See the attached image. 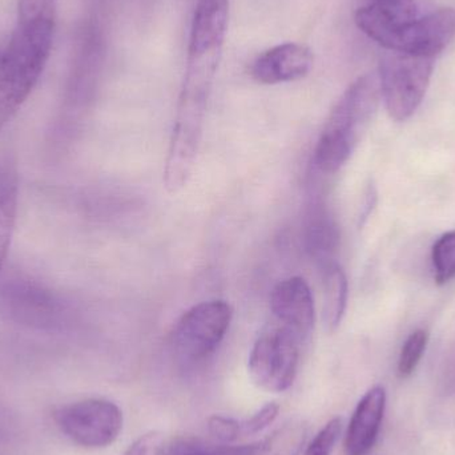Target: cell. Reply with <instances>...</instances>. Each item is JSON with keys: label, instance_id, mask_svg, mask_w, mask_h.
Listing matches in <instances>:
<instances>
[{"label": "cell", "instance_id": "cell-6", "mask_svg": "<svg viewBox=\"0 0 455 455\" xmlns=\"http://www.w3.org/2000/svg\"><path fill=\"white\" fill-rule=\"evenodd\" d=\"M53 419L64 435L76 445L101 449L112 445L123 429V413L111 401H79L56 409Z\"/></svg>", "mask_w": 455, "mask_h": 455}, {"label": "cell", "instance_id": "cell-9", "mask_svg": "<svg viewBox=\"0 0 455 455\" xmlns=\"http://www.w3.org/2000/svg\"><path fill=\"white\" fill-rule=\"evenodd\" d=\"M270 309L275 323L293 331L302 341L315 326V299L309 283L299 275L285 278L273 288Z\"/></svg>", "mask_w": 455, "mask_h": 455}, {"label": "cell", "instance_id": "cell-1", "mask_svg": "<svg viewBox=\"0 0 455 455\" xmlns=\"http://www.w3.org/2000/svg\"><path fill=\"white\" fill-rule=\"evenodd\" d=\"M56 18H18L0 58V131L36 87L52 50Z\"/></svg>", "mask_w": 455, "mask_h": 455}, {"label": "cell", "instance_id": "cell-17", "mask_svg": "<svg viewBox=\"0 0 455 455\" xmlns=\"http://www.w3.org/2000/svg\"><path fill=\"white\" fill-rule=\"evenodd\" d=\"M427 341H429V334L424 329L413 331L406 339L398 358L397 371L401 379H408L416 371L417 366L424 357Z\"/></svg>", "mask_w": 455, "mask_h": 455}, {"label": "cell", "instance_id": "cell-8", "mask_svg": "<svg viewBox=\"0 0 455 455\" xmlns=\"http://www.w3.org/2000/svg\"><path fill=\"white\" fill-rule=\"evenodd\" d=\"M455 11L440 8L400 27L384 45L385 51L435 58L453 40Z\"/></svg>", "mask_w": 455, "mask_h": 455}, {"label": "cell", "instance_id": "cell-16", "mask_svg": "<svg viewBox=\"0 0 455 455\" xmlns=\"http://www.w3.org/2000/svg\"><path fill=\"white\" fill-rule=\"evenodd\" d=\"M433 267L438 285H445L455 277V230L445 233L433 246Z\"/></svg>", "mask_w": 455, "mask_h": 455}, {"label": "cell", "instance_id": "cell-19", "mask_svg": "<svg viewBox=\"0 0 455 455\" xmlns=\"http://www.w3.org/2000/svg\"><path fill=\"white\" fill-rule=\"evenodd\" d=\"M278 413H280V406L277 403H267L251 419L241 421V435L243 437H249V435H256L264 432L277 419Z\"/></svg>", "mask_w": 455, "mask_h": 455}, {"label": "cell", "instance_id": "cell-12", "mask_svg": "<svg viewBox=\"0 0 455 455\" xmlns=\"http://www.w3.org/2000/svg\"><path fill=\"white\" fill-rule=\"evenodd\" d=\"M305 248L321 269L336 262L339 232L333 216L323 205L310 208L305 220Z\"/></svg>", "mask_w": 455, "mask_h": 455}, {"label": "cell", "instance_id": "cell-20", "mask_svg": "<svg viewBox=\"0 0 455 455\" xmlns=\"http://www.w3.org/2000/svg\"><path fill=\"white\" fill-rule=\"evenodd\" d=\"M163 455H220V448L211 446L196 438H179L167 446Z\"/></svg>", "mask_w": 455, "mask_h": 455}, {"label": "cell", "instance_id": "cell-13", "mask_svg": "<svg viewBox=\"0 0 455 455\" xmlns=\"http://www.w3.org/2000/svg\"><path fill=\"white\" fill-rule=\"evenodd\" d=\"M19 175L15 159L0 154V273L4 267L18 215Z\"/></svg>", "mask_w": 455, "mask_h": 455}, {"label": "cell", "instance_id": "cell-2", "mask_svg": "<svg viewBox=\"0 0 455 455\" xmlns=\"http://www.w3.org/2000/svg\"><path fill=\"white\" fill-rule=\"evenodd\" d=\"M379 99V76L374 74L358 77L342 93L315 146L313 160L320 172L333 175L349 162L376 114Z\"/></svg>", "mask_w": 455, "mask_h": 455}, {"label": "cell", "instance_id": "cell-5", "mask_svg": "<svg viewBox=\"0 0 455 455\" xmlns=\"http://www.w3.org/2000/svg\"><path fill=\"white\" fill-rule=\"evenodd\" d=\"M232 307L223 299H210L187 310L176 323L172 345L176 355L188 363L211 357L226 339L232 323Z\"/></svg>", "mask_w": 455, "mask_h": 455}, {"label": "cell", "instance_id": "cell-15", "mask_svg": "<svg viewBox=\"0 0 455 455\" xmlns=\"http://www.w3.org/2000/svg\"><path fill=\"white\" fill-rule=\"evenodd\" d=\"M323 272V323L329 331H334L341 325L347 312V278L337 262L326 267Z\"/></svg>", "mask_w": 455, "mask_h": 455}, {"label": "cell", "instance_id": "cell-11", "mask_svg": "<svg viewBox=\"0 0 455 455\" xmlns=\"http://www.w3.org/2000/svg\"><path fill=\"white\" fill-rule=\"evenodd\" d=\"M387 408V392L384 387H371L357 403L345 437L347 455H366L373 449L381 429Z\"/></svg>", "mask_w": 455, "mask_h": 455}, {"label": "cell", "instance_id": "cell-7", "mask_svg": "<svg viewBox=\"0 0 455 455\" xmlns=\"http://www.w3.org/2000/svg\"><path fill=\"white\" fill-rule=\"evenodd\" d=\"M0 312L11 321L39 329H53L63 307L48 289L29 280H11L0 288Z\"/></svg>", "mask_w": 455, "mask_h": 455}, {"label": "cell", "instance_id": "cell-21", "mask_svg": "<svg viewBox=\"0 0 455 455\" xmlns=\"http://www.w3.org/2000/svg\"><path fill=\"white\" fill-rule=\"evenodd\" d=\"M208 430L213 438L223 443H230L243 437L241 421L224 416H213L208 419Z\"/></svg>", "mask_w": 455, "mask_h": 455}, {"label": "cell", "instance_id": "cell-18", "mask_svg": "<svg viewBox=\"0 0 455 455\" xmlns=\"http://www.w3.org/2000/svg\"><path fill=\"white\" fill-rule=\"evenodd\" d=\"M342 432V419H331L307 445L304 455H331Z\"/></svg>", "mask_w": 455, "mask_h": 455}, {"label": "cell", "instance_id": "cell-14", "mask_svg": "<svg viewBox=\"0 0 455 455\" xmlns=\"http://www.w3.org/2000/svg\"><path fill=\"white\" fill-rule=\"evenodd\" d=\"M307 437V427L305 422H286L259 443L243 446H223L220 448V455H299Z\"/></svg>", "mask_w": 455, "mask_h": 455}, {"label": "cell", "instance_id": "cell-3", "mask_svg": "<svg viewBox=\"0 0 455 455\" xmlns=\"http://www.w3.org/2000/svg\"><path fill=\"white\" fill-rule=\"evenodd\" d=\"M435 58L387 51L379 64V91L387 114L405 122L421 106L435 69Z\"/></svg>", "mask_w": 455, "mask_h": 455}, {"label": "cell", "instance_id": "cell-10", "mask_svg": "<svg viewBox=\"0 0 455 455\" xmlns=\"http://www.w3.org/2000/svg\"><path fill=\"white\" fill-rule=\"evenodd\" d=\"M315 56L301 43H283L265 51L254 60L251 75L261 84H281L304 79L313 67Z\"/></svg>", "mask_w": 455, "mask_h": 455}, {"label": "cell", "instance_id": "cell-4", "mask_svg": "<svg viewBox=\"0 0 455 455\" xmlns=\"http://www.w3.org/2000/svg\"><path fill=\"white\" fill-rule=\"evenodd\" d=\"M302 339L283 326L265 329L251 347L248 360L251 381L269 393H283L293 385Z\"/></svg>", "mask_w": 455, "mask_h": 455}, {"label": "cell", "instance_id": "cell-22", "mask_svg": "<svg viewBox=\"0 0 455 455\" xmlns=\"http://www.w3.org/2000/svg\"><path fill=\"white\" fill-rule=\"evenodd\" d=\"M58 0H19L18 18H56Z\"/></svg>", "mask_w": 455, "mask_h": 455}, {"label": "cell", "instance_id": "cell-23", "mask_svg": "<svg viewBox=\"0 0 455 455\" xmlns=\"http://www.w3.org/2000/svg\"><path fill=\"white\" fill-rule=\"evenodd\" d=\"M164 438L160 433L149 432L135 441L123 455H163Z\"/></svg>", "mask_w": 455, "mask_h": 455}]
</instances>
